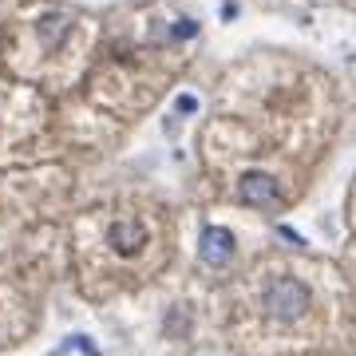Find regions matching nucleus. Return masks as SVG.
I'll use <instances>...</instances> for the list:
<instances>
[{"label": "nucleus", "instance_id": "1", "mask_svg": "<svg viewBox=\"0 0 356 356\" xmlns=\"http://www.w3.org/2000/svg\"><path fill=\"white\" fill-rule=\"evenodd\" d=\"M305 313H309V285H301L297 277H277L266 289V317L289 325Z\"/></svg>", "mask_w": 356, "mask_h": 356}, {"label": "nucleus", "instance_id": "2", "mask_svg": "<svg viewBox=\"0 0 356 356\" xmlns=\"http://www.w3.org/2000/svg\"><path fill=\"white\" fill-rule=\"evenodd\" d=\"M238 198H242L245 206L269 210V206L281 202V191H277V182H273V175H266V170H245L242 182H238Z\"/></svg>", "mask_w": 356, "mask_h": 356}, {"label": "nucleus", "instance_id": "3", "mask_svg": "<svg viewBox=\"0 0 356 356\" xmlns=\"http://www.w3.org/2000/svg\"><path fill=\"white\" fill-rule=\"evenodd\" d=\"M234 250H238V245H234V234L222 229V226H206L202 238H198V257H202L206 266H214V269L229 266Z\"/></svg>", "mask_w": 356, "mask_h": 356}, {"label": "nucleus", "instance_id": "4", "mask_svg": "<svg viewBox=\"0 0 356 356\" xmlns=\"http://www.w3.org/2000/svg\"><path fill=\"white\" fill-rule=\"evenodd\" d=\"M143 242H147V234H143L139 222H115V226L107 229V245H111L115 254H123V257L139 254Z\"/></svg>", "mask_w": 356, "mask_h": 356}, {"label": "nucleus", "instance_id": "5", "mask_svg": "<svg viewBox=\"0 0 356 356\" xmlns=\"http://www.w3.org/2000/svg\"><path fill=\"white\" fill-rule=\"evenodd\" d=\"M194 107H198L194 95H182V99H178V111H182V115H194Z\"/></svg>", "mask_w": 356, "mask_h": 356}, {"label": "nucleus", "instance_id": "6", "mask_svg": "<svg viewBox=\"0 0 356 356\" xmlns=\"http://www.w3.org/2000/svg\"><path fill=\"white\" fill-rule=\"evenodd\" d=\"M277 234H281V238H285V242H297V245H305V238H301V234H293L289 226H281Z\"/></svg>", "mask_w": 356, "mask_h": 356}]
</instances>
